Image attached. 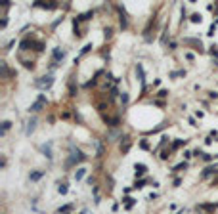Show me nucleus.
I'll return each instance as SVG.
<instances>
[{
    "instance_id": "nucleus-1",
    "label": "nucleus",
    "mask_w": 218,
    "mask_h": 214,
    "mask_svg": "<svg viewBox=\"0 0 218 214\" xmlns=\"http://www.w3.org/2000/svg\"><path fill=\"white\" fill-rule=\"evenodd\" d=\"M44 103H46V98H44V96H40V98H38V101H36V103H33L31 111H40V107H42Z\"/></svg>"
},
{
    "instance_id": "nucleus-2",
    "label": "nucleus",
    "mask_w": 218,
    "mask_h": 214,
    "mask_svg": "<svg viewBox=\"0 0 218 214\" xmlns=\"http://www.w3.org/2000/svg\"><path fill=\"white\" fill-rule=\"evenodd\" d=\"M52 82H54L52 77H42V80H38V86H46V88H50Z\"/></svg>"
},
{
    "instance_id": "nucleus-3",
    "label": "nucleus",
    "mask_w": 218,
    "mask_h": 214,
    "mask_svg": "<svg viewBox=\"0 0 218 214\" xmlns=\"http://www.w3.org/2000/svg\"><path fill=\"white\" fill-rule=\"evenodd\" d=\"M35 124H36L35 119H31V121L27 122V130H25V134H27V136H31L33 132H35Z\"/></svg>"
},
{
    "instance_id": "nucleus-4",
    "label": "nucleus",
    "mask_w": 218,
    "mask_h": 214,
    "mask_svg": "<svg viewBox=\"0 0 218 214\" xmlns=\"http://www.w3.org/2000/svg\"><path fill=\"white\" fill-rule=\"evenodd\" d=\"M134 168H136V176H142V174H145V170H147L145 164H136Z\"/></svg>"
},
{
    "instance_id": "nucleus-5",
    "label": "nucleus",
    "mask_w": 218,
    "mask_h": 214,
    "mask_svg": "<svg viewBox=\"0 0 218 214\" xmlns=\"http://www.w3.org/2000/svg\"><path fill=\"white\" fill-rule=\"evenodd\" d=\"M84 172H86V170H84V168H79V170L75 172V178H77V180H80V178H82V176H84Z\"/></svg>"
},
{
    "instance_id": "nucleus-6",
    "label": "nucleus",
    "mask_w": 218,
    "mask_h": 214,
    "mask_svg": "<svg viewBox=\"0 0 218 214\" xmlns=\"http://www.w3.org/2000/svg\"><path fill=\"white\" fill-rule=\"evenodd\" d=\"M42 176V172H35V174H31V180H38Z\"/></svg>"
},
{
    "instance_id": "nucleus-7",
    "label": "nucleus",
    "mask_w": 218,
    "mask_h": 214,
    "mask_svg": "<svg viewBox=\"0 0 218 214\" xmlns=\"http://www.w3.org/2000/svg\"><path fill=\"white\" fill-rule=\"evenodd\" d=\"M121 100H123V103H126V101H128V96H126V92L121 94Z\"/></svg>"
},
{
    "instance_id": "nucleus-8",
    "label": "nucleus",
    "mask_w": 218,
    "mask_h": 214,
    "mask_svg": "<svg viewBox=\"0 0 218 214\" xmlns=\"http://www.w3.org/2000/svg\"><path fill=\"white\" fill-rule=\"evenodd\" d=\"M191 21H195V23H197V21H201V15H197V14H195V15H191Z\"/></svg>"
},
{
    "instance_id": "nucleus-9",
    "label": "nucleus",
    "mask_w": 218,
    "mask_h": 214,
    "mask_svg": "<svg viewBox=\"0 0 218 214\" xmlns=\"http://www.w3.org/2000/svg\"><path fill=\"white\" fill-rule=\"evenodd\" d=\"M212 172H216V168H207V172H205V176H211Z\"/></svg>"
},
{
    "instance_id": "nucleus-10",
    "label": "nucleus",
    "mask_w": 218,
    "mask_h": 214,
    "mask_svg": "<svg viewBox=\"0 0 218 214\" xmlns=\"http://www.w3.org/2000/svg\"><path fill=\"white\" fill-rule=\"evenodd\" d=\"M2 124H4L2 128H4V130H8V128H10V124H12V122H10V121H4V122H2Z\"/></svg>"
},
{
    "instance_id": "nucleus-11",
    "label": "nucleus",
    "mask_w": 218,
    "mask_h": 214,
    "mask_svg": "<svg viewBox=\"0 0 218 214\" xmlns=\"http://www.w3.org/2000/svg\"><path fill=\"white\" fill-rule=\"evenodd\" d=\"M59 193H67V187L65 186H59Z\"/></svg>"
}]
</instances>
